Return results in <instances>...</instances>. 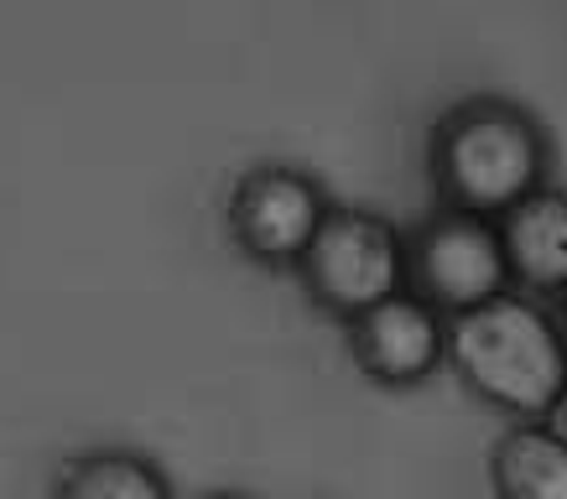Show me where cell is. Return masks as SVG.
Instances as JSON below:
<instances>
[{
	"label": "cell",
	"mask_w": 567,
	"mask_h": 499,
	"mask_svg": "<svg viewBox=\"0 0 567 499\" xmlns=\"http://www.w3.org/2000/svg\"><path fill=\"white\" fill-rule=\"evenodd\" d=\"M547 121L511 94H464L427 131V188L437 208L505 219L532 193L551 188Z\"/></svg>",
	"instance_id": "cell-1"
},
{
	"label": "cell",
	"mask_w": 567,
	"mask_h": 499,
	"mask_svg": "<svg viewBox=\"0 0 567 499\" xmlns=\"http://www.w3.org/2000/svg\"><path fill=\"white\" fill-rule=\"evenodd\" d=\"M447 370L468 396L511 422H547L567 385V354L557 344L547 302L505 292L447 323Z\"/></svg>",
	"instance_id": "cell-2"
},
{
	"label": "cell",
	"mask_w": 567,
	"mask_h": 499,
	"mask_svg": "<svg viewBox=\"0 0 567 499\" xmlns=\"http://www.w3.org/2000/svg\"><path fill=\"white\" fill-rule=\"evenodd\" d=\"M292 281L312 312L344 328L385 297L406 292V235L391 214L370 204H333Z\"/></svg>",
	"instance_id": "cell-3"
},
{
	"label": "cell",
	"mask_w": 567,
	"mask_h": 499,
	"mask_svg": "<svg viewBox=\"0 0 567 499\" xmlns=\"http://www.w3.org/2000/svg\"><path fill=\"white\" fill-rule=\"evenodd\" d=\"M333 204L339 198L328 193V183L302 162H250L224 198V229L256 271L292 276Z\"/></svg>",
	"instance_id": "cell-4"
},
{
	"label": "cell",
	"mask_w": 567,
	"mask_h": 499,
	"mask_svg": "<svg viewBox=\"0 0 567 499\" xmlns=\"http://www.w3.org/2000/svg\"><path fill=\"white\" fill-rule=\"evenodd\" d=\"M401 235H406V292L437 308L447 323L516 292L495 219L432 204L412 225H401Z\"/></svg>",
	"instance_id": "cell-5"
},
{
	"label": "cell",
	"mask_w": 567,
	"mask_h": 499,
	"mask_svg": "<svg viewBox=\"0 0 567 499\" xmlns=\"http://www.w3.org/2000/svg\"><path fill=\"white\" fill-rule=\"evenodd\" d=\"M354 370L380 391H416L447 370V318L422 297L395 292L339 328Z\"/></svg>",
	"instance_id": "cell-6"
},
{
	"label": "cell",
	"mask_w": 567,
	"mask_h": 499,
	"mask_svg": "<svg viewBox=\"0 0 567 499\" xmlns=\"http://www.w3.org/2000/svg\"><path fill=\"white\" fill-rule=\"evenodd\" d=\"M499 245L511 287L532 302H557L567 292V188H542L499 219Z\"/></svg>",
	"instance_id": "cell-7"
},
{
	"label": "cell",
	"mask_w": 567,
	"mask_h": 499,
	"mask_svg": "<svg viewBox=\"0 0 567 499\" xmlns=\"http://www.w3.org/2000/svg\"><path fill=\"white\" fill-rule=\"evenodd\" d=\"M48 499H177V489L152 453L100 443L58 458Z\"/></svg>",
	"instance_id": "cell-8"
},
{
	"label": "cell",
	"mask_w": 567,
	"mask_h": 499,
	"mask_svg": "<svg viewBox=\"0 0 567 499\" xmlns=\"http://www.w3.org/2000/svg\"><path fill=\"white\" fill-rule=\"evenodd\" d=\"M495 499H567V443L547 422H511L489 443Z\"/></svg>",
	"instance_id": "cell-9"
},
{
	"label": "cell",
	"mask_w": 567,
	"mask_h": 499,
	"mask_svg": "<svg viewBox=\"0 0 567 499\" xmlns=\"http://www.w3.org/2000/svg\"><path fill=\"white\" fill-rule=\"evenodd\" d=\"M547 312H551V328H557V344H563V354H567V292L557 297V302H547Z\"/></svg>",
	"instance_id": "cell-10"
},
{
	"label": "cell",
	"mask_w": 567,
	"mask_h": 499,
	"mask_svg": "<svg viewBox=\"0 0 567 499\" xmlns=\"http://www.w3.org/2000/svg\"><path fill=\"white\" fill-rule=\"evenodd\" d=\"M547 427H551V432H557V437H563V443H567V385H563V396L551 401V412H547Z\"/></svg>",
	"instance_id": "cell-11"
},
{
	"label": "cell",
	"mask_w": 567,
	"mask_h": 499,
	"mask_svg": "<svg viewBox=\"0 0 567 499\" xmlns=\"http://www.w3.org/2000/svg\"><path fill=\"white\" fill-rule=\"evenodd\" d=\"M188 499H250V495H240V489H204V495H188Z\"/></svg>",
	"instance_id": "cell-12"
}]
</instances>
